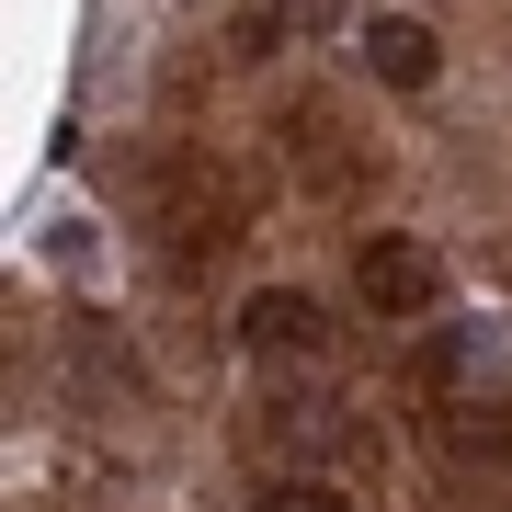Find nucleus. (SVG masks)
I'll use <instances>...</instances> for the list:
<instances>
[{
	"label": "nucleus",
	"instance_id": "f257e3e1",
	"mask_svg": "<svg viewBox=\"0 0 512 512\" xmlns=\"http://www.w3.org/2000/svg\"><path fill=\"white\" fill-rule=\"evenodd\" d=\"M353 285H365V308H376V319H421L444 274H433V251H421V239H365Z\"/></svg>",
	"mask_w": 512,
	"mask_h": 512
},
{
	"label": "nucleus",
	"instance_id": "f03ea898",
	"mask_svg": "<svg viewBox=\"0 0 512 512\" xmlns=\"http://www.w3.org/2000/svg\"><path fill=\"white\" fill-rule=\"evenodd\" d=\"M239 330H251V353H308V342H319V308H308L296 285H262L251 308H239Z\"/></svg>",
	"mask_w": 512,
	"mask_h": 512
},
{
	"label": "nucleus",
	"instance_id": "7ed1b4c3",
	"mask_svg": "<svg viewBox=\"0 0 512 512\" xmlns=\"http://www.w3.org/2000/svg\"><path fill=\"white\" fill-rule=\"evenodd\" d=\"M365 57H376V80H399V92L433 80V35H421L410 12H376V23H365Z\"/></svg>",
	"mask_w": 512,
	"mask_h": 512
},
{
	"label": "nucleus",
	"instance_id": "20e7f679",
	"mask_svg": "<svg viewBox=\"0 0 512 512\" xmlns=\"http://www.w3.org/2000/svg\"><path fill=\"white\" fill-rule=\"evenodd\" d=\"M262 512H342V501H330L319 478H274V501H262Z\"/></svg>",
	"mask_w": 512,
	"mask_h": 512
}]
</instances>
